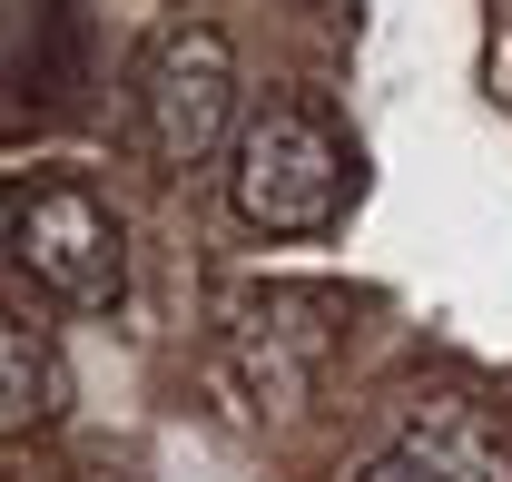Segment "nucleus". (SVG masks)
Masks as SVG:
<instances>
[{
  "label": "nucleus",
  "instance_id": "obj_1",
  "mask_svg": "<svg viewBox=\"0 0 512 482\" xmlns=\"http://www.w3.org/2000/svg\"><path fill=\"white\" fill-rule=\"evenodd\" d=\"M227 197L256 237H325L355 197V148L335 138L316 99H266L237 128V158H227Z\"/></svg>",
  "mask_w": 512,
  "mask_h": 482
},
{
  "label": "nucleus",
  "instance_id": "obj_2",
  "mask_svg": "<svg viewBox=\"0 0 512 482\" xmlns=\"http://www.w3.org/2000/svg\"><path fill=\"white\" fill-rule=\"evenodd\" d=\"M10 266L40 286V296L79 305V315H109L128 296V237H119V207L99 197L89 178H20L10 207Z\"/></svg>",
  "mask_w": 512,
  "mask_h": 482
},
{
  "label": "nucleus",
  "instance_id": "obj_3",
  "mask_svg": "<svg viewBox=\"0 0 512 482\" xmlns=\"http://www.w3.org/2000/svg\"><path fill=\"white\" fill-rule=\"evenodd\" d=\"M138 128H148L158 168L217 158V138L237 128V50H227V30L178 20V30L148 40V60H138Z\"/></svg>",
  "mask_w": 512,
  "mask_h": 482
},
{
  "label": "nucleus",
  "instance_id": "obj_4",
  "mask_svg": "<svg viewBox=\"0 0 512 482\" xmlns=\"http://www.w3.org/2000/svg\"><path fill=\"white\" fill-rule=\"evenodd\" d=\"M394 453H404L414 473H434V482H512V433L483 414V404H463V394L424 404V414L394 433Z\"/></svg>",
  "mask_w": 512,
  "mask_h": 482
},
{
  "label": "nucleus",
  "instance_id": "obj_5",
  "mask_svg": "<svg viewBox=\"0 0 512 482\" xmlns=\"http://www.w3.org/2000/svg\"><path fill=\"white\" fill-rule=\"evenodd\" d=\"M0 423L10 433H30V423H50V404H60V364H50V335L30 325V315H10L0 325Z\"/></svg>",
  "mask_w": 512,
  "mask_h": 482
},
{
  "label": "nucleus",
  "instance_id": "obj_6",
  "mask_svg": "<svg viewBox=\"0 0 512 482\" xmlns=\"http://www.w3.org/2000/svg\"><path fill=\"white\" fill-rule=\"evenodd\" d=\"M365 482H434V473H414L404 453H384V463H375V473H365Z\"/></svg>",
  "mask_w": 512,
  "mask_h": 482
}]
</instances>
